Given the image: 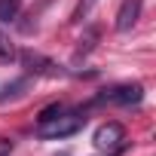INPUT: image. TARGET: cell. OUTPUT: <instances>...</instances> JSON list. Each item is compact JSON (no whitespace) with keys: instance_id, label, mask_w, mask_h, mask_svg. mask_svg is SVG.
<instances>
[{"instance_id":"cell-1","label":"cell","mask_w":156,"mask_h":156,"mask_svg":"<svg viewBox=\"0 0 156 156\" xmlns=\"http://www.w3.org/2000/svg\"><path fill=\"white\" fill-rule=\"evenodd\" d=\"M83 129V116L80 113H73V110H58L55 116L37 122V135L46 138V141H55V138H67V135H76Z\"/></svg>"},{"instance_id":"cell-2","label":"cell","mask_w":156,"mask_h":156,"mask_svg":"<svg viewBox=\"0 0 156 156\" xmlns=\"http://www.w3.org/2000/svg\"><path fill=\"white\" fill-rule=\"evenodd\" d=\"M141 98H144V86H141V83L113 86V89H107V92L101 95V101L116 104V107H135V104H141Z\"/></svg>"},{"instance_id":"cell-3","label":"cell","mask_w":156,"mask_h":156,"mask_svg":"<svg viewBox=\"0 0 156 156\" xmlns=\"http://www.w3.org/2000/svg\"><path fill=\"white\" fill-rule=\"evenodd\" d=\"M122 141H126V129H122L119 122H104V126L95 129V147H98L101 153H113V150H119Z\"/></svg>"},{"instance_id":"cell-4","label":"cell","mask_w":156,"mask_h":156,"mask_svg":"<svg viewBox=\"0 0 156 156\" xmlns=\"http://www.w3.org/2000/svg\"><path fill=\"white\" fill-rule=\"evenodd\" d=\"M22 64L28 67V73L34 76H61V67L49 58H43L40 52H22Z\"/></svg>"},{"instance_id":"cell-5","label":"cell","mask_w":156,"mask_h":156,"mask_svg":"<svg viewBox=\"0 0 156 156\" xmlns=\"http://www.w3.org/2000/svg\"><path fill=\"white\" fill-rule=\"evenodd\" d=\"M141 6H144V0H122V3H119V12H116V31L119 34H129L138 25Z\"/></svg>"},{"instance_id":"cell-6","label":"cell","mask_w":156,"mask_h":156,"mask_svg":"<svg viewBox=\"0 0 156 156\" xmlns=\"http://www.w3.org/2000/svg\"><path fill=\"white\" fill-rule=\"evenodd\" d=\"M19 58V52H16V43L3 34V31H0V64H12Z\"/></svg>"},{"instance_id":"cell-7","label":"cell","mask_w":156,"mask_h":156,"mask_svg":"<svg viewBox=\"0 0 156 156\" xmlns=\"http://www.w3.org/2000/svg\"><path fill=\"white\" fill-rule=\"evenodd\" d=\"M22 89H28V80H16V83L3 86V89H0V104H3L6 98H19V95H22Z\"/></svg>"},{"instance_id":"cell-8","label":"cell","mask_w":156,"mask_h":156,"mask_svg":"<svg viewBox=\"0 0 156 156\" xmlns=\"http://www.w3.org/2000/svg\"><path fill=\"white\" fill-rule=\"evenodd\" d=\"M19 6H22V0H0V19L3 22H12L19 16Z\"/></svg>"},{"instance_id":"cell-9","label":"cell","mask_w":156,"mask_h":156,"mask_svg":"<svg viewBox=\"0 0 156 156\" xmlns=\"http://www.w3.org/2000/svg\"><path fill=\"white\" fill-rule=\"evenodd\" d=\"M95 3H98V0H80V3H76V9H73V19H76V22H83V19L95 9Z\"/></svg>"},{"instance_id":"cell-10","label":"cell","mask_w":156,"mask_h":156,"mask_svg":"<svg viewBox=\"0 0 156 156\" xmlns=\"http://www.w3.org/2000/svg\"><path fill=\"white\" fill-rule=\"evenodd\" d=\"M12 153V141L9 138H0V156H9Z\"/></svg>"}]
</instances>
